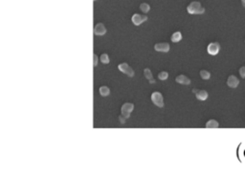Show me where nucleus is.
Instances as JSON below:
<instances>
[{
    "instance_id": "obj_1",
    "label": "nucleus",
    "mask_w": 245,
    "mask_h": 169,
    "mask_svg": "<svg viewBox=\"0 0 245 169\" xmlns=\"http://www.w3.org/2000/svg\"><path fill=\"white\" fill-rule=\"evenodd\" d=\"M187 11L190 14H202L205 13V8L202 7L200 2L192 1L187 7Z\"/></svg>"
},
{
    "instance_id": "obj_2",
    "label": "nucleus",
    "mask_w": 245,
    "mask_h": 169,
    "mask_svg": "<svg viewBox=\"0 0 245 169\" xmlns=\"http://www.w3.org/2000/svg\"><path fill=\"white\" fill-rule=\"evenodd\" d=\"M151 100L157 107H164V99L163 96L159 92H153L151 95Z\"/></svg>"
},
{
    "instance_id": "obj_3",
    "label": "nucleus",
    "mask_w": 245,
    "mask_h": 169,
    "mask_svg": "<svg viewBox=\"0 0 245 169\" xmlns=\"http://www.w3.org/2000/svg\"><path fill=\"white\" fill-rule=\"evenodd\" d=\"M118 69L121 72H122L124 74H127L129 76L132 77L133 76H134V71H133V69L130 67V66L127 64V63H121V64L118 65Z\"/></svg>"
},
{
    "instance_id": "obj_4",
    "label": "nucleus",
    "mask_w": 245,
    "mask_h": 169,
    "mask_svg": "<svg viewBox=\"0 0 245 169\" xmlns=\"http://www.w3.org/2000/svg\"><path fill=\"white\" fill-rule=\"evenodd\" d=\"M133 109H134V105H133V103H130V102L125 103V104H122V109H121L122 115H124V116L127 119V117H129L130 113L133 111Z\"/></svg>"
},
{
    "instance_id": "obj_5",
    "label": "nucleus",
    "mask_w": 245,
    "mask_h": 169,
    "mask_svg": "<svg viewBox=\"0 0 245 169\" xmlns=\"http://www.w3.org/2000/svg\"><path fill=\"white\" fill-rule=\"evenodd\" d=\"M219 50H220V45H219V43H217V42L210 43L207 47L208 53H209L211 56H215V54H217Z\"/></svg>"
},
{
    "instance_id": "obj_6",
    "label": "nucleus",
    "mask_w": 245,
    "mask_h": 169,
    "mask_svg": "<svg viewBox=\"0 0 245 169\" xmlns=\"http://www.w3.org/2000/svg\"><path fill=\"white\" fill-rule=\"evenodd\" d=\"M147 20V15H143V14L140 13H134L131 17V21L133 22V24L136 26L141 25L144 21Z\"/></svg>"
},
{
    "instance_id": "obj_7",
    "label": "nucleus",
    "mask_w": 245,
    "mask_h": 169,
    "mask_svg": "<svg viewBox=\"0 0 245 169\" xmlns=\"http://www.w3.org/2000/svg\"><path fill=\"white\" fill-rule=\"evenodd\" d=\"M154 50L157 52H163V53H167L170 51V44L166 42H161V43H156L154 45Z\"/></svg>"
},
{
    "instance_id": "obj_8",
    "label": "nucleus",
    "mask_w": 245,
    "mask_h": 169,
    "mask_svg": "<svg viewBox=\"0 0 245 169\" xmlns=\"http://www.w3.org/2000/svg\"><path fill=\"white\" fill-rule=\"evenodd\" d=\"M106 33V28L102 23H98L94 28V34L96 36H104Z\"/></svg>"
},
{
    "instance_id": "obj_9",
    "label": "nucleus",
    "mask_w": 245,
    "mask_h": 169,
    "mask_svg": "<svg viewBox=\"0 0 245 169\" xmlns=\"http://www.w3.org/2000/svg\"><path fill=\"white\" fill-rule=\"evenodd\" d=\"M227 84L231 88H236V87H238V84H239V79L236 76H233L232 74V76H230L229 77H228Z\"/></svg>"
},
{
    "instance_id": "obj_10",
    "label": "nucleus",
    "mask_w": 245,
    "mask_h": 169,
    "mask_svg": "<svg viewBox=\"0 0 245 169\" xmlns=\"http://www.w3.org/2000/svg\"><path fill=\"white\" fill-rule=\"evenodd\" d=\"M193 92L195 93L196 99L199 100H206L208 97V92L205 90H196L193 89Z\"/></svg>"
},
{
    "instance_id": "obj_11",
    "label": "nucleus",
    "mask_w": 245,
    "mask_h": 169,
    "mask_svg": "<svg viewBox=\"0 0 245 169\" xmlns=\"http://www.w3.org/2000/svg\"><path fill=\"white\" fill-rule=\"evenodd\" d=\"M176 82L180 83V84H184V85H189L190 83V79L188 76H186L185 74H179V76H176Z\"/></svg>"
},
{
    "instance_id": "obj_12",
    "label": "nucleus",
    "mask_w": 245,
    "mask_h": 169,
    "mask_svg": "<svg viewBox=\"0 0 245 169\" xmlns=\"http://www.w3.org/2000/svg\"><path fill=\"white\" fill-rule=\"evenodd\" d=\"M170 39H172V42H179L180 40L182 39V34L180 33V32H175V33L172 34V37H170Z\"/></svg>"
},
{
    "instance_id": "obj_13",
    "label": "nucleus",
    "mask_w": 245,
    "mask_h": 169,
    "mask_svg": "<svg viewBox=\"0 0 245 169\" xmlns=\"http://www.w3.org/2000/svg\"><path fill=\"white\" fill-rule=\"evenodd\" d=\"M218 126H219V123L217 120H215V119H210V120H208L206 123L207 128H217Z\"/></svg>"
},
{
    "instance_id": "obj_14",
    "label": "nucleus",
    "mask_w": 245,
    "mask_h": 169,
    "mask_svg": "<svg viewBox=\"0 0 245 169\" xmlns=\"http://www.w3.org/2000/svg\"><path fill=\"white\" fill-rule=\"evenodd\" d=\"M99 92H100V94H101V96L107 97L108 95L110 94V89L108 88L107 86H102V87H100Z\"/></svg>"
},
{
    "instance_id": "obj_15",
    "label": "nucleus",
    "mask_w": 245,
    "mask_h": 169,
    "mask_svg": "<svg viewBox=\"0 0 245 169\" xmlns=\"http://www.w3.org/2000/svg\"><path fill=\"white\" fill-rule=\"evenodd\" d=\"M200 76L203 79H209L211 77V73L207 70H201L200 71Z\"/></svg>"
},
{
    "instance_id": "obj_16",
    "label": "nucleus",
    "mask_w": 245,
    "mask_h": 169,
    "mask_svg": "<svg viewBox=\"0 0 245 169\" xmlns=\"http://www.w3.org/2000/svg\"><path fill=\"white\" fill-rule=\"evenodd\" d=\"M140 9L141 11H143V13H147V11H149L150 10V6L147 4V3H142V4L140 5Z\"/></svg>"
},
{
    "instance_id": "obj_17",
    "label": "nucleus",
    "mask_w": 245,
    "mask_h": 169,
    "mask_svg": "<svg viewBox=\"0 0 245 169\" xmlns=\"http://www.w3.org/2000/svg\"><path fill=\"white\" fill-rule=\"evenodd\" d=\"M100 60L104 63V64H108L109 63V56H107V54H102L101 56H100Z\"/></svg>"
},
{
    "instance_id": "obj_18",
    "label": "nucleus",
    "mask_w": 245,
    "mask_h": 169,
    "mask_svg": "<svg viewBox=\"0 0 245 169\" xmlns=\"http://www.w3.org/2000/svg\"><path fill=\"white\" fill-rule=\"evenodd\" d=\"M144 74H145V76H146V78L149 79V80L151 79V78H153L151 71H150L149 68H146V69L144 70Z\"/></svg>"
},
{
    "instance_id": "obj_19",
    "label": "nucleus",
    "mask_w": 245,
    "mask_h": 169,
    "mask_svg": "<svg viewBox=\"0 0 245 169\" xmlns=\"http://www.w3.org/2000/svg\"><path fill=\"white\" fill-rule=\"evenodd\" d=\"M168 77H169V74H168V72L166 71L161 72V73H159L158 74V78L160 80H166Z\"/></svg>"
},
{
    "instance_id": "obj_20",
    "label": "nucleus",
    "mask_w": 245,
    "mask_h": 169,
    "mask_svg": "<svg viewBox=\"0 0 245 169\" xmlns=\"http://www.w3.org/2000/svg\"><path fill=\"white\" fill-rule=\"evenodd\" d=\"M239 74H240V76L242 77V78H244L245 77V66H242V67L239 68Z\"/></svg>"
},
{
    "instance_id": "obj_21",
    "label": "nucleus",
    "mask_w": 245,
    "mask_h": 169,
    "mask_svg": "<svg viewBox=\"0 0 245 169\" xmlns=\"http://www.w3.org/2000/svg\"><path fill=\"white\" fill-rule=\"evenodd\" d=\"M126 119H127V117H125L124 115H121V116L119 117L120 122H121V123H125V122H126Z\"/></svg>"
},
{
    "instance_id": "obj_22",
    "label": "nucleus",
    "mask_w": 245,
    "mask_h": 169,
    "mask_svg": "<svg viewBox=\"0 0 245 169\" xmlns=\"http://www.w3.org/2000/svg\"><path fill=\"white\" fill-rule=\"evenodd\" d=\"M93 58H94L93 64H94V66H97V64H98V56H97V54H93Z\"/></svg>"
},
{
    "instance_id": "obj_23",
    "label": "nucleus",
    "mask_w": 245,
    "mask_h": 169,
    "mask_svg": "<svg viewBox=\"0 0 245 169\" xmlns=\"http://www.w3.org/2000/svg\"><path fill=\"white\" fill-rule=\"evenodd\" d=\"M149 83H155V79H154V78H151V79H149Z\"/></svg>"
},
{
    "instance_id": "obj_24",
    "label": "nucleus",
    "mask_w": 245,
    "mask_h": 169,
    "mask_svg": "<svg viewBox=\"0 0 245 169\" xmlns=\"http://www.w3.org/2000/svg\"><path fill=\"white\" fill-rule=\"evenodd\" d=\"M241 1H242V4H243V6L245 7V0H241Z\"/></svg>"
},
{
    "instance_id": "obj_25",
    "label": "nucleus",
    "mask_w": 245,
    "mask_h": 169,
    "mask_svg": "<svg viewBox=\"0 0 245 169\" xmlns=\"http://www.w3.org/2000/svg\"><path fill=\"white\" fill-rule=\"evenodd\" d=\"M94 1H96V0H94Z\"/></svg>"
}]
</instances>
